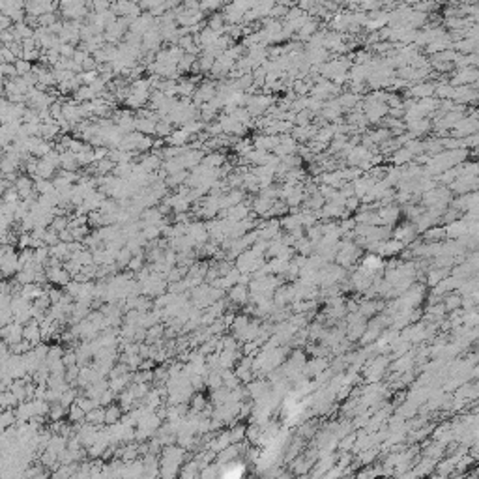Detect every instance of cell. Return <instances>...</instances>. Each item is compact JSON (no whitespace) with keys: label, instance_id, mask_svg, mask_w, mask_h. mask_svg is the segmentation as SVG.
Instances as JSON below:
<instances>
[{"label":"cell","instance_id":"836d02e7","mask_svg":"<svg viewBox=\"0 0 479 479\" xmlns=\"http://www.w3.org/2000/svg\"><path fill=\"white\" fill-rule=\"evenodd\" d=\"M359 204L361 203H359L358 197H350V199L345 201V210H347V212H354V210H358L359 208Z\"/></svg>","mask_w":479,"mask_h":479},{"label":"cell","instance_id":"d6986e66","mask_svg":"<svg viewBox=\"0 0 479 479\" xmlns=\"http://www.w3.org/2000/svg\"><path fill=\"white\" fill-rule=\"evenodd\" d=\"M34 191L41 197V195H49V193L55 191L53 187V182L51 180H41V178H34Z\"/></svg>","mask_w":479,"mask_h":479},{"label":"cell","instance_id":"e0dca14e","mask_svg":"<svg viewBox=\"0 0 479 479\" xmlns=\"http://www.w3.org/2000/svg\"><path fill=\"white\" fill-rule=\"evenodd\" d=\"M423 240L431 241V243H440V240H445V232H443V227H431L429 230H425L423 234Z\"/></svg>","mask_w":479,"mask_h":479},{"label":"cell","instance_id":"d6a6232c","mask_svg":"<svg viewBox=\"0 0 479 479\" xmlns=\"http://www.w3.org/2000/svg\"><path fill=\"white\" fill-rule=\"evenodd\" d=\"M219 8H221V4H219V2H214V0H212V2H203V4H201V12H203L204 15H206V12H216Z\"/></svg>","mask_w":479,"mask_h":479},{"label":"cell","instance_id":"7a4b0ae2","mask_svg":"<svg viewBox=\"0 0 479 479\" xmlns=\"http://www.w3.org/2000/svg\"><path fill=\"white\" fill-rule=\"evenodd\" d=\"M216 96H217V83H214V81H204L201 86H197L195 96H193L191 101L193 105L201 107L204 103H210Z\"/></svg>","mask_w":479,"mask_h":479},{"label":"cell","instance_id":"44dd1931","mask_svg":"<svg viewBox=\"0 0 479 479\" xmlns=\"http://www.w3.org/2000/svg\"><path fill=\"white\" fill-rule=\"evenodd\" d=\"M13 66H15L17 77L30 75V73H32V68H34V64H30V62H26V60H23V58H17L15 62H13Z\"/></svg>","mask_w":479,"mask_h":479},{"label":"cell","instance_id":"52a82bcc","mask_svg":"<svg viewBox=\"0 0 479 479\" xmlns=\"http://www.w3.org/2000/svg\"><path fill=\"white\" fill-rule=\"evenodd\" d=\"M182 159H184V165H185V170L189 168V170H193L195 167H199L201 163H203V159H204V152L203 150H191V148H187V152L182 156Z\"/></svg>","mask_w":479,"mask_h":479},{"label":"cell","instance_id":"9a60e30c","mask_svg":"<svg viewBox=\"0 0 479 479\" xmlns=\"http://www.w3.org/2000/svg\"><path fill=\"white\" fill-rule=\"evenodd\" d=\"M23 339L26 343H30V347L32 345H36L37 341H39V330H37V324L36 322H30L26 324L23 328Z\"/></svg>","mask_w":479,"mask_h":479},{"label":"cell","instance_id":"3957f363","mask_svg":"<svg viewBox=\"0 0 479 479\" xmlns=\"http://www.w3.org/2000/svg\"><path fill=\"white\" fill-rule=\"evenodd\" d=\"M451 86H470L478 84V68H461L453 72L451 81H447Z\"/></svg>","mask_w":479,"mask_h":479},{"label":"cell","instance_id":"8fae6325","mask_svg":"<svg viewBox=\"0 0 479 479\" xmlns=\"http://www.w3.org/2000/svg\"><path fill=\"white\" fill-rule=\"evenodd\" d=\"M79 163H77V157L75 154H72L70 150L62 152L60 154V170H68V172H77Z\"/></svg>","mask_w":479,"mask_h":479},{"label":"cell","instance_id":"8d00e7d4","mask_svg":"<svg viewBox=\"0 0 479 479\" xmlns=\"http://www.w3.org/2000/svg\"><path fill=\"white\" fill-rule=\"evenodd\" d=\"M58 240H60V241H62V243H72V241H75V240H73V234H72V232H70V230H68V228L60 232V234H58Z\"/></svg>","mask_w":479,"mask_h":479},{"label":"cell","instance_id":"f1b7e54d","mask_svg":"<svg viewBox=\"0 0 479 479\" xmlns=\"http://www.w3.org/2000/svg\"><path fill=\"white\" fill-rule=\"evenodd\" d=\"M75 51H77V47L72 45V43H62L60 49H58L60 56H62V58H66V60H72L73 55H75Z\"/></svg>","mask_w":479,"mask_h":479},{"label":"cell","instance_id":"7c38bea8","mask_svg":"<svg viewBox=\"0 0 479 479\" xmlns=\"http://www.w3.org/2000/svg\"><path fill=\"white\" fill-rule=\"evenodd\" d=\"M279 223H281V227L285 228L287 232H292V230H296V228H303L301 227V217H299L298 212H292V214H288V216L281 217Z\"/></svg>","mask_w":479,"mask_h":479},{"label":"cell","instance_id":"5bb4252c","mask_svg":"<svg viewBox=\"0 0 479 479\" xmlns=\"http://www.w3.org/2000/svg\"><path fill=\"white\" fill-rule=\"evenodd\" d=\"M176 90H178L180 99H193L197 86H195V83H191L189 79H180L178 88H176Z\"/></svg>","mask_w":479,"mask_h":479},{"label":"cell","instance_id":"7402d4cb","mask_svg":"<svg viewBox=\"0 0 479 479\" xmlns=\"http://www.w3.org/2000/svg\"><path fill=\"white\" fill-rule=\"evenodd\" d=\"M170 133H172V124H170L167 118L159 120L156 124V133H154V135H157L159 139H167Z\"/></svg>","mask_w":479,"mask_h":479},{"label":"cell","instance_id":"1f68e13d","mask_svg":"<svg viewBox=\"0 0 479 479\" xmlns=\"http://www.w3.org/2000/svg\"><path fill=\"white\" fill-rule=\"evenodd\" d=\"M88 56H90V55H88V53H86V51H83V49H79V47H77V51H75V55H73V62H75V64H79V66H83V62H84V60H86V58H88Z\"/></svg>","mask_w":479,"mask_h":479},{"label":"cell","instance_id":"603a6c76","mask_svg":"<svg viewBox=\"0 0 479 479\" xmlns=\"http://www.w3.org/2000/svg\"><path fill=\"white\" fill-rule=\"evenodd\" d=\"M195 62H197V56H193V55H185V53H184V56H182V60L178 62L176 70H178V73L191 72V68H193V64H195Z\"/></svg>","mask_w":479,"mask_h":479},{"label":"cell","instance_id":"484cf974","mask_svg":"<svg viewBox=\"0 0 479 479\" xmlns=\"http://www.w3.org/2000/svg\"><path fill=\"white\" fill-rule=\"evenodd\" d=\"M68 225H70V217L68 216H56L55 219H53V223H51V230H55L56 234H60L62 230H66L68 228Z\"/></svg>","mask_w":479,"mask_h":479},{"label":"cell","instance_id":"d4e9b609","mask_svg":"<svg viewBox=\"0 0 479 479\" xmlns=\"http://www.w3.org/2000/svg\"><path fill=\"white\" fill-rule=\"evenodd\" d=\"M197 62H199L201 73H208L212 68H214V64H216V56H212V55H208V53H203V56L197 58Z\"/></svg>","mask_w":479,"mask_h":479},{"label":"cell","instance_id":"83f0119b","mask_svg":"<svg viewBox=\"0 0 479 479\" xmlns=\"http://www.w3.org/2000/svg\"><path fill=\"white\" fill-rule=\"evenodd\" d=\"M97 77H99V73H97L96 70H94V72L79 73V79H81V84H83V86H90L94 81H97Z\"/></svg>","mask_w":479,"mask_h":479},{"label":"cell","instance_id":"2e32d148","mask_svg":"<svg viewBox=\"0 0 479 479\" xmlns=\"http://www.w3.org/2000/svg\"><path fill=\"white\" fill-rule=\"evenodd\" d=\"M414 159V156L408 152L406 148L403 146V148H399V150H395L393 154H391V161L395 163L397 167H403V165H408L410 161Z\"/></svg>","mask_w":479,"mask_h":479},{"label":"cell","instance_id":"8992f818","mask_svg":"<svg viewBox=\"0 0 479 479\" xmlns=\"http://www.w3.org/2000/svg\"><path fill=\"white\" fill-rule=\"evenodd\" d=\"M157 122H159V118H157L156 112H154L150 118H137V116H135V126H133V131L150 137V135H154V133H156V124Z\"/></svg>","mask_w":479,"mask_h":479},{"label":"cell","instance_id":"cb8c5ba5","mask_svg":"<svg viewBox=\"0 0 479 479\" xmlns=\"http://www.w3.org/2000/svg\"><path fill=\"white\" fill-rule=\"evenodd\" d=\"M15 423V414L13 410H0V431H6Z\"/></svg>","mask_w":479,"mask_h":479},{"label":"cell","instance_id":"4dcf8cb0","mask_svg":"<svg viewBox=\"0 0 479 479\" xmlns=\"http://www.w3.org/2000/svg\"><path fill=\"white\" fill-rule=\"evenodd\" d=\"M0 58H2V62H4V64H13V62L17 60V58H15V55H13V53L8 47H2V51H0Z\"/></svg>","mask_w":479,"mask_h":479},{"label":"cell","instance_id":"ba28073f","mask_svg":"<svg viewBox=\"0 0 479 479\" xmlns=\"http://www.w3.org/2000/svg\"><path fill=\"white\" fill-rule=\"evenodd\" d=\"M225 161H227V157L223 156L221 152H210V154H204V159L201 165L206 168H221L225 165Z\"/></svg>","mask_w":479,"mask_h":479},{"label":"cell","instance_id":"277c9868","mask_svg":"<svg viewBox=\"0 0 479 479\" xmlns=\"http://www.w3.org/2000/svg\"><path fill=\"white\" fill-rule=\"evenodd\" d=\"M408 97H412V99H425V97H432L434 96V83L431 81H425V83H418V84H412L410 88H408Z\"/></svg>","mask_w":479,"mask_h":479},{"label":"cell","instance_id":"ac0fdd59","mask_svg":"<svg viewBox=\"0 0 479 479\" xmlns=\"http://www.w3.org/2000/svg\"><path fill=\"white\" fill-rule=\"evenodd\" d=\"M112 168H114V163L111 161V159H101V161H96V165L92 167V170L96 172L97 176H107L112 172Z\"/></svg>","mask_w":479,"mask_h":479},{"label":"cell","instance_id":"6da1fadb","mask_svg":"<svg viewBox=\"0 0 479 479\" xmlns=\"http://www.w3.org/2000/svg\"><path fill=\"white\" fill-rule=\"evenodd\" d=\"M274 105V97L268 94H249V99L245 103V111L249 112V116H260L268 109Z\"/></svg>","mask_w":479,"mask_h":479},{"label":"cell","instance_id":"30bf717a","mask_svg":"<svg viewBox=\"0 0 479 479\" xmlns=\"http://www.w3.org/2000/svg\"><path fill=\"white\" fill-rule=\"evenodd\" d=\"M316 30H318V21H316V19H309V21L298 30L296 37H298L299 41H309V39L316 34Z\"/></svg>","mask_w":479,"mask_h":479},{"label":"cell","instance_id":"5b68a950","mask_svg":"<svg viewBox=\"0 0 479 479\" xmlns=\"http://www.w3.org/2000/svg\"><path fill=\"white\" fill-rule=\"evenodd\" d=\"M391 234H393V240L401 241L403 245H408V243H412L414 240H418V232H416V228H414L412 223L399 225V227H397Z\"/></svg>","mask_w":479,"mask_h":479},{"label":"cell","instance_id":"9c48e42d","mask_svg":"<svg viewBox=\"0 0 479 479\" xmlns=\"http://www.w3.org/2000/svg\"><path fill=\"white\" fill-rule=\"evenodd\" d=\"M189 141H191V137L184 131V129H172V133L165 139V143L168 146H178V148L180 146H187Z\"/></svg>","mask_w":479,"mask_h":479},{"label":"cell","instance_id":"4fadbf2b","mask_svg":"<svg viewBox=\"0 0 479 479\" xmlns=\"http://www.w3.org/2000/svg\"><path fill=\"white\" fill-rule=\"evenodd\" d=\"M55 174H56V167H53V165L49 163L47 159H37V172H36V178L51 180V178H55Z\"/></svg>","mask_w":479,"mask_h":479},{"label":"cell","instance_id":"ffe728a7","mask_svg":"<svg viewBox=\"0 0 479 479\" xmlns=\"http://www.w3.org/2000/svg\"><path fill=\"white\" fill-rule=\"evenodd\" d=\"M75 157H77L79 167H88V165H94L96 163V159H94V148H86L84 152L77 154Z\"/></svg>","mask_w":479,"mask_h":479},{"label":"cell","instance_id":"d590c367","mask_svg":"<svg viewBox=\"0 0 479 479\" xmlns=\"http://www.w3.org/2000/svg\"><path fill=\"white\" fill-rule=\"evenodd\" d=\"M81 68H83V72H94V70L97 68V64H96V60L92 58V56H88V58L83 62V66H81Z\"/></svg>","mask_w":479,"mask_h":479},{"label":"cell","instance_id":"f546056e","mask_svg":"<svg viewBox=\"0 0 479 479\" xmlns=\"http://www.w3.org/2000/svg\"><path fill=\"white\" fill-rule=\"evenodd\" d=\"M58 241H60L58 234H56L55 230L47 228V232H45V236H43V245H47V247H53V245H56Z\"/></svg>","mask_w":479,"mask_h":479},{"label":"cell","instance_id":"4316f807","mask_svg":"<svg viewBox=\"0 0 479 479\" xmlns=\"http://www.w3.org/2000/svg\"><path fill=\"white\" fill-rule=\"evenodd\" d=\"M19 201H21V199H19V193H17L15 187H8V189L4 191V195H2V203H6V204H17Z\"/></svg>","mask_w":479,"mask_h":479},{"label":"cell","instance_id":"e575fe53","mask_svg":"<svg viewBox=\"0 0 479 479\" xmlns=\"http://www.w3.org/2000/svg\"><path fill=\"white\" fill-rule=\"evenodd\" d=\"M13 26L12 19L10 17H6L4 13H0V32H4V30H10Z\"/></svg>","mask_w":479,"mask_h":479}]
</instances>
